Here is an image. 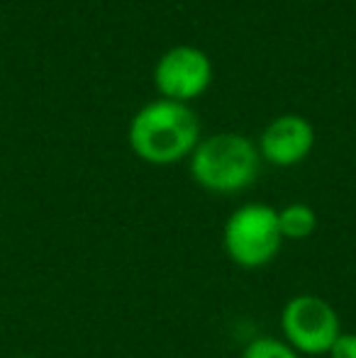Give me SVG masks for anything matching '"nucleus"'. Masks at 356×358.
Here are the masks:
<instances>
[{
  "label": "nucleus",
  "instance_id": "f257e3e1",
  "mask_svg": "<svg viewBox=\"0 0 356 358\" xmlns=\"http://www.w3.org/2000/svg\"><path fill=\"white\" fill-rule=\"evenodd\" d=\"M129 149L152 166H171L190 159L200 144V122L190 105L159 98L137 110L129 122Z\"/></svg>",
  "mask_w": 356,
  "mask_h": 358
},
{
  "label": "nucleus",
  "instance_id": "f03ea898",
  "mask_svg": "<svg viewBox=\"0 0 356 358\" xmlns=\"http://www.w3.org/2000/svg\"><path fill=\"white\" fill-rule=\"evenodd\" d=\"M262 154L249 137L220 132L203 139L190 154V176L210 193L232 195L257 180Z\"/></svg>",
  "mask_w": 356,
  "mask_h": 358
},
{
  "label": "nucleus",
  "instance_id": "7ed1b4c3",
  "mask_svg": "<svg viewBox=\"0 0 356 358\" xmlns=\"http://www.w3.org/2000/svg\"><path fill=\"white\" fill-rule=\"evenodd\" d=\"M283 236L278 210L264 203L242 205L225 224V251L242 268H262L278 256Z\"/></svg>",
  "mask_w": 356,
  "mask_h": 358
},
{
  "label": "nucleus",
  "instance_id": "20e7f679",
  "mask_svg": "<svg viewBox=\"0 0 356 358\" xmlns=\"http://www.w3.org/2000/svg\"><path fill=\"white\" fill-rule=\"evenodd\" d=\"M280 329L285 344L293 346L298 354H329L339 329V315L325 297L320 295H295L285 302L280 312Z\"/></svg>",
  "mask_w": 356,
  "mask_h": 358
},
{
  "label": "nucleus",
  "instance_id": "39448f33",
  "mask_svg": "<svg viewBox=\"0 0 356 358\" xmlns=\"http://www.w3.org/2000/svg\"><path fill=\"white\" fill-rule=\"evenodd\" d=\"M213 83V62L198 47L178 44L171 47L154 69V85L162 98L185 103L200 98Z\"/></svg>",
  "mask_w": 356,
  "mask_h": 358
},
{
  "label": "nucleus",
  "instance_id": "423d86ee",
  "mask_svg": "<svg viewBox=\"0 0 356 358\" xmlns=\"http://www.w3.org/2000/svg\"><path fill=\"white\" fill-rule=\"evenodd\" d=\"M315 146V127L303 115H280L271 120L259 139V154L269 164L288 169L310 156Z\"/></svg>",
  "mask_w": 356,
  "mask_h": 358
},
{
  "label": "nucleus",
  "instance_id": "0eeeda50",
  "mask_svg": "<svg viewBox=\"0 0 356 358\" xmlns=\"http://www.w3.org/2000/svg\"><path fill=\"white\" fill-rule=\"evenodd\" d=\"M278 227H280L283 241L285 239L303 241V239H308V236H313L315 229H318V215L305 203L285 205L283 210H278Z\"/></svg>",
  "mask_w": 356,
  "mask_h": 358
},
{
  "label": "nucleus",
  "instance_id": "6e6552de",
  "mask_svg": "<svg viewBox=\"0 0 356 358\" xmlns=\"http://www.w3.org/2000/svg\"><path fill=\"white\" fill-rule=\"evenodd\" d=\"M242 358H300L298 351L285 341H278L273 336H259L244 349Z\"/></svg>",
  "mask_w": 356,
  "mask_h": 358
},
{
  "label": "nucleus",
  "instance_id": "1a4fd4ad",
  "mask_svg": "<svg viewBox=\"0 0 356 358\" xmlns=\"http://www.w3.org/2000/svg\"><path fill=\"white\" fill-rule=\"evenodd\" d=\"M329 358H356V334L342 331L329 349Z\"/></svg>",
  "mask_w": 356,
  "mask_h": 358
},
{
  "label": "nucleus",
  "instance_id": "9d476101",
  "mask_svg": "<svg viewBox=\"0 0 356 358\" xmlns=\"http://www.w3.org/2000/svg\"><path fill=\"white\" fill-rule=\"evenodd\" d=\"M15 358H37V356H15Z\"/></svg>",
  "mask_w": 356,
  "mask_h": 358
}]
</instances>
